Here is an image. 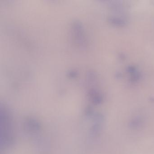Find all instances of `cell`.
Returning <instances> with one entry per match:
<instances>
[{"instance_id":"7a4b0ae2","label":"cell","mask_w":154,"mask_h":154,"mask_svg":"<svg viewBox=\"0 0 154 154\" xmlns=\"http://www.w3.org/2000/svg\"><path fill=\"white\" fill-rule=\"evenodd\" d=\"M143 124L142 121L139 118H136L132 122L131 125L133 128H140Z\"/></svg>"},{"instance_id":"6da1fadb","label":"cell","mask_w":154,"mask_h":154,"mask_svg":"<svg viewBox=\"0 0 154 154\" xmlns=\"http://www.w3.org/2000/svg\"><path fill=\"white\" fill-rule=\"evenodd\" d=\"M109 21L113 24L114 25L116 26H122L125 25V21L122 20V19L118 18H115V17H111L109 19Z\"/></svg>"}]
</instances>
